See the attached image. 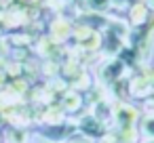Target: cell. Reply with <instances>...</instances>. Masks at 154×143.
Masks as SVG:
<instances>
[{"mask_svg":"<svg viewBox=\"0 0 154 143\" xmlns=\"http://www.w3.org/2000/svg\"><path fill=\"white\" fill-rule=\"evenodd\" d=\"M143 133L154 139V116H150V118L143 120Z\"/></svg>","mask_w":154,"mask_h":143,"instance_id":"6da1fadb","label":"cell"},{"mask_svg":"<svg viewBox=\"0 0 154 143\" xmlns=\"http://www.w3.org/2000/svg\"><path fill=\"white\" fill-rule=\"evenodd\" d=\"M152 7H154V0H152Z\"/></svg>","mask_w":154,"mask_h":143,"instance_id":"3957f363","label":"cell"},{"mask_svg":"<svg viewBox=\"0 0 154 143\" xmlns=\"http://www.w3.org/2000/svg\"><path fill=\"white\" fill-rule=\"evenodd\" d=\"M148 143H154V139H152V141H148Z\"/></svg>","mask_w":154,"mask_h":143,"instance_id":"7a4b0ae2","label":"cell"}]
</instances>
